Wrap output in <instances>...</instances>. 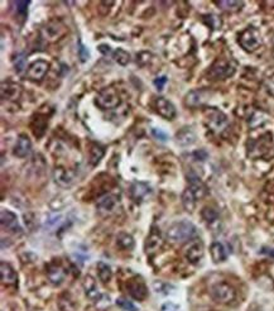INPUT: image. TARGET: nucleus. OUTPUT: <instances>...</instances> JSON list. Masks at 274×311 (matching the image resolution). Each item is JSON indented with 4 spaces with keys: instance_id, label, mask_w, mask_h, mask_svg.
<instances>
[{
    "instance_id": "nucleus-1",
    "label": "nucleus",
    "mask_w": 274,
    "mask_h": 311,
    "mask_svg": "<svg viewBox=\"0 0 274 311\" xmlns=\"http://www.w3.org/2000/svg\"><path fill=\"white\" fill-rule=\"evenodd\" d=\"M197 234L195 225L188 220H182L172 224L167 231V239L173 244H181L184 242L192 240L193 236Z\"/></svg>"
},
{
    "instance_id": "nucleus-2",
    "label": "nucleus",
    "mask_w": 274,
    "mask_h": 311,
    "mask_svg": "<svg viewBox=\"0 0 274 311\" xmlns=\"http://www.w3.org/2000/svg\"><path fill=\"white\" fill-rule=\"evenodd\" d=\"M204 117H205V123L207 128L214 133H221L229 124L228 117L223 111L216 108L206 109Z\"/></svg>"
},
{
    "instance_id": "nucleus-3",
    "label": "nucleus",
    "mask_w": 274,
    "mask_h": 311,
    "mask_svg": "<svg viewBox=\"0 0 274 311\" xmlns=\"http://www.w3.org/2000/svg\"><path fill=\"white\" fill-rule=\"evenodd\" d=\"M95 103L100 109L103 110H110V109H115L120 105L121 100L117 90L114 87L109 86L103 89L95 98Z\"/></svg>"
},
{
    "instance_id": "nucleus-4",
    "label": "nucleus",
    "mask_w": 274,
    "mask_h": 311,
    "mask_svg": "<svg viewBox=\"0 0 274 311\" xmlns=\"http://www.w3.org/2000/svg\"><path fill=\"white\" fill-rule=\"evenodd\" d=\"M67 33V27L58 19H52L41 28V37L47 42H56Z\"/></svg>"
},
{
    "instance_id": "nucleus-5",
    "label": "nucleus",
    "mask_w": 274,
    "mask_h": 311,
    "mask_svg": "<svg viewBox=\"0 0 274 311\" xmlns=\"http://www.w3.org/2000/svg\"><path fill=\"white\" fill-rule=\"evenodd\" d=\"M210 295L219 304H230L236 297V291L231 285L226 282H217L211 287Z\"/></svg>"
},
{
    "instance_id": "nucleus-6",
    "label": "nucleus",
    "mask_w": 274,
    "mask_h": 311,
    "mask_svg": "<svg viewBox=\"0 0 274 311\" xmlns=\"http://www.w3.org/2000/svg\"><path fill=\"white\" fill-rule=\"evenodd\" d=\"M235 63L228 60H217L216 62L210 67L207 75L210 80H224L235 74Z\"/></svg>"
},
{
    "instance_id": "nucleus-7",
    "label": "nucleus",
    "mask_w": 274,
    "mask_h": 311,
    "mask_svg": "<svg viewBox=\"0 0 274 311\" xmlns=\"http://www.w3.org/2000/svg\"><path fill=\"white\" fill-rule=\"evenodd\" d=\"M260 43V34L254 27H248L239 36V45L247 52H254L256 48H259Z\"/></svg>"
},
{
    "instance_id": "nucleus-8",
    "label": "nucleus",
    "mask_w": 274,
    "mask_h": 311,
    "mask_svg": "<svg viewBox=\"0 0 274 311\" xmlns=\"http://www.w3.org/2000/svg\"><path fill=\"white\" fill-rule=\"evenodd\" d=\"M183 253L188 262L197 264L204 257V244L200 239L190 240V243L186 245Z\"/></svg>"
},
{
    "instance_id": "nucleus-9",
    "label": "nucleus",
    "mask_w": 274,
    "mask_h": 311,
    "mask_svg": "<svg viewBox=\"0 0 274 311\" xmlns=\"http://www.w3.org/2000/svg\"><path fill=\"white\" fill-rule=\"evenodd\" d=\"M162 245H163L162 234H160L158 228L153 227L152 228L151 233H149V235H148L147 239H145V243H144L145 253L149 256L154 255V253H157V252L162 248Z\"/></svg>"
},
{
    "instance_id": "nucleus-10",
    "label": "nucleus",
    "mask_w": 274,
    "mask_h": 311,
    "mask_svg": "<svg viewBox=\"0 0 274 311\" xmlns=\"http://www.w3.org/2000/svg\"><path fill=\"white\" fill-rule=\"evenodd\" d=\"M76 174L72 170H68L62 166H57L53 170V180L54 182L57 183L61 187H69L75 182Z\"/></svg>"
},
{
    "instance_id": "nucleus-11",
    "label": "nucleus",
    "mask_w": 274,
    "mask_h": 311,
    "mask_svg": "<svg viewBox=\"0 0 274 311\" xmlns=\"http://www.w3.org/2000/svg\"><path fill=\"white\" fill-rule=\"evenodd\" d=\"M82 288H84L86 297L90 301L99 302L100 300L103 299V293L100 291L99 286H97L96 281H95V278L92 276H85L84 281H82Z\"/></svg>"
},
{
    "instance_id": "nucleus-12",
    "label": "nucleus",
    "mask_w": 274,
    "mask_h": 311,
    "mask_svg": "<svg viewBox=\"0 0 274 311\" xmlns=\"http://www.w3.org/2000/svg\"><path fill=\"white\" fill-rule=\"evenodd\" d=\"M127 288L130 296H132L133 299L139 300V301L144 300L148 295V291L147 287H145L144 282L138 277L129 280L127 284Z\"/></svg>"
},
{
    "instance_id": "nucleus-13",
    "label": "nucleus",
    "mask_w": 274,
    "mask_h": 311,
    "mask_svg": "<svg viewBox=\"0 0 274 311\" xmlns=\"http://www.w3.org/2000/svg\"><path fill=\"white\" fill-rule=\"evenodd\" d=\"M49 63L47 61L38 60L28 67L27 78L32 81H41L48 72Z\"/></svg>"
},
{
    "instance_id": "nucleus-14",
    "label": "nucleus",
    "mask_w": 274,
    "mask_h": 311,
    "mask_svg": "<svg viewBox=\"0 0 274 311\" xmlns=\"http://www.w3.org/2000/svg\"><path fill=\"white\" fill-rule=\"evenodd\" d=\"M156 111L160 114V117H163L167 120H172L176 117V114H177L175 105L172 104L169 100H167L166 98H157Z\"/></svg>"
},
{
    "instance_id": "nucleus-15",
    "label": "nucleus",
    "mask_w": 274,
    "mask_h": 311,
    "mask_svg": "<svg viewBox=\"0 0 274 311\" xmlns=\"http://www.w3.org/2000/svg\"><path fill=\"white\" fill-rule=\"evenodd\" d=\"M32 152V142H30L29 137L27 134H19L18 139L15 142L14 150L13 153L14 156L19 157V158H25Z\"/></svg>"
},
{
    "instance_id": "nucleus-16",
    "label": "nucleus",
    "mask_w": 274,
    "mask_h": 311,
    "mask_svg": "<svg viewBox=\"0 0 274 311\" xmlns=\"http://www.w3.org/2000/svg\"><path fill=\"white\" fill-rule=\"evenodd\" d=\"M0 94H1V99L3 100L13 102V100L19 99V96L22 94V87L18 84L12 82V81H5L0 87Z\"/></svg>"
},
{
    "instance_id": "nucleus-17",
    "label": "nucleus",
    "mask_w": 274,
    "mask_h": 311,
    "mask_svg": "<svg viewBox=\"0 0 274 311\" xmlns=\"http://www.w3.org/2000/svg\"><path fill=\"white\" fill-rule=\"evenodd\" d=\"M66 269L64 267L61 266L60 263H51L48 267H47V277H48L49 282L54 286H58L62 282L65 281L66 278Z\"/></svg>"
},
{
    "instance_id": "nucleus-18",
    "label": "nucleus",
    "mask_w": 274,
    "mask_h": 311,
    "mask_svg": "<svg viewBox=\"0 0 274 311\" xmlns=\"http://www.w3.org/2000/svg\"><path fill=\"white\" fill-rule=\"evenodd\" d=\"M208 98V93L206 90L202 89H197V90H192L190 93L186 95V102L187 106L190 108H197V106H201L202 104H205V102Z\"/></svg>"
},
{
    "instance_id": "nucleus-19",
    "label": "nucleus",
    "mask_w": 274,
    "mask_h": 311,
    "mask_svg": "<svg viewBox=\"0 0 274 311\" xmlns=\"http://www.w3.org/2000/svg\"><path fill=\"white\" fill-rule=\"evenodd\" d=\"M47 126H48V118L43 114H36L30 120V129L37 138H41L45 134Z\"/></svg>"
},
{
    "instance_id": "nucleus-20",
    "label": "nucleus",
    "mask_w": 274,
    "mask_h": 311,
    "mask_svg": "<svg viewBox=\"0 0 274 311\" xmlns=\"http://www.w3.org/2000/svg\"><path fill=\"white\" fill-rule=\"evenodd\" d=\"M0 223H1V227L6 228V229H10L12 232L17 233V232H21V227L18 224V218L15 215L14 212L9 211V210H1V214H0Z\"/></svg>"
},
{
    "instance_id": "nucleus-21",
    "label": "nucleus",
    "mask_w": 274,
    "mask_h": 311,
    "mask_svg": "<svg viewBox=\"0 0 274 311\" xmlns=\"http://www.w3.org/2000/svg\"><path fill=\"white\" fill-rule=\"evenodd\" d=\"M0 276H1V282L4 285H8V286L15 285L17 280H18V276H17L14 268L9 263H6V262L0 263Z\"/></svg>"
},
{
    "instance_id": "nucleus-22",
    "label": "nucleus",
    "mask_w": 274,
    "mask_h": 311,
    "mask_svg": "<svg viewBox=\"0 0 274 311\" xmlns=\"http://www.w3.org/2000/svg\"><path fill=\"white\" fill-rule=\"evenodd\" d=\"M187 179H188V182H190V186H188V187L192 190V192L195 194L197 200L204 198V196L206 195V192H207V189H206L205 183L202 182L201 180H200V177L196 176L195 174H190L188 176H187Z\"/></svg>"
},
{
    "instance_id": "nucleus-23",
    "label": "nucleus",
    "mask_w": 274,
    "mask_h": 311,
    "mask_svg": "<svg viewBox=\"0 0 274 311\" xmlns=\"http://www.w3.org/2000/svg\"><path fill=\"white\" fill-rule=\"evenodd\" d=\"M211 259L214 260V263H221L228 258V251L225 245L220 242H214L210 247Z\"/></svg>"
},
{
    "instance_id": "nucleus-24",
    "label": "nucleus",
    "mask_w": 274,
    "mask_h": 311,
    "mask_svg": "<svg viewBox=\"0 0 274 311\" xmlns=\"http://www.w3.org/2000/svg\"><path fill=\"white\" fill-rule=\"evenodd\" d=\"M116 205V198L114 195L108 194L104 195L103 198H100L96 203V207L99 211L101 212H110L113 211V209Z\"/></svg>"
},
{
    "instance_id": "nucleus-25",
    "label": "nucleus",
    "mask_w": 274,
    "mask_h": 311,
    "mask_svg": "<svg viewBox=\"0 0 274 311\" xmlns=\"http://www.w3.org/2000/svg\"><path fill=\"white\" fill-rule=\"evenodd\" d=\"M151 192V189H149V186L145 185L143 182H136L133 183L132 189H130V194H132V198L134 201H142L143 199L147 196L148 194Z\"/></svg>"
},
{
    "instance_id": "nucleus-26",
    "label": "nucleus",
    "mask_w": 274,
    "mask_h": 311,
    "mask_svg": "<svg viewBox=\"0 0 274 311\" xmlns=\"http://www.w3.org/2000/svg\"><path fill=\"white\" fill-rule=\"evenodd\" d=\"M176 138H177V143H180L181 146H190V144L195 143L196 141L195 133L190 128H182L176 134Z\"/></svg>"
},
{
    "instance_id": "nucleus-27",
    "label": "nucleus",
    "mask_w": 274,
    "mask_h": 311,
    "mask_svg": "<svg viewBox=\"0 0 274 311\" xmlns=\"http://www.w3.org/2000/svg\"><path fill=\"white\" fill-rule=\"evenodd\" d=\"M196 201H197V198L195 196L192 190L187 187L182 194V205H183L184 210L187 212H192L196 207Z\"/></svg>"
},
{
    "instance_id": "nucleus-28",
    "label": "nucleus",
    "mask_w": 274,
    "mask_h": 311,
    "mask_svg": "<svg viewBox=\"0 0 274 311\" xmlns=\"http://www.w3.org/2000/svg\"><path fill=\"white\" fill-rule=\"evenodd\" d=\"M104 148L97 143H91L89 156H90V163L92 166H97L104 157Z\"/></svg>"
},
{
    "instance_id": "nucleus-29",
    "label": "nucleus",
    "mask_w": 274,
    "mask_h": 311,
    "mask_svg": "<svg viewBox=\"0 0 274 311\" xmlns=\"http://www.w3.org/2000/svg\"><path fill=\"white\" fill-rule=\"evenodd\" d=\"M116 245L123 251H132L134 247V239L130 234L121 232L116 236Z\"/></svg>"
},
{
    "instance_id": "nucleus-30",
    "label": "nucleus",
    "mask_w": 274,
    "mask_h": 311,
    "mask_svg": "<svg viewBox=\"0 0 274 311\" xmlns=\"http://www.w3.org/2000/svg\"><path fill=\"white\" fill-rule=\"evenodd\" d=\"M96 269H97V276H99V280L103 284H106L112 280L113 277V271L112 267L109 266L105 262H99L96 264Z\"/></svg>"
},
{
    "instance_id": "nucleus-31",
    "label": "nucleus",
    "mask_w": 274,
    "mask_h": 311,
    "mask_svg": "<svg viewBox=\"0 0 274 311\" xmlns=\"http://www.w3.org/2000/svg\"><path fill=\"white\" fill-rule=\"evenodd\" d=\"M216 4L225 12H238L244 6L243 1H235V0H220L216 1Z\"/></svg>"
},
{
    "instance_id": "nucleus-32",
    "label": "nucleus",
    "mask_w": 274,
    "mask_h": 311,
    "mask_svg": "<svg viewBox=\"0 0 274 311\" xmlns=\"http://www.w3.org/2000/svg\"><path fill=\"white\" fill-rule=\"evenodd\" d=\"M201 216L207 224H212V223H215L217 219H219V212H217L214 207H206L202 209Z\"/></svg>"
},
{
    "instance_id": "nucleus-33",
    "label": "nucleus",
    "mask_w": 274,
    "mask_h": 311,
    "mask_svg": "<svg viewBox=\"0 0 274 311\" xmlns=\"http://www.w3.org/2000/svg\"><path fill=\"white\" fill-rule=\"evenodd\" d=\"M113 58L115 60V62H117L121 66H127L130 61V54L127 51H124L123 48H117L116 51H114V53H113Z\"/></svg>"
},
{
    "instance_id": "nucleus-34",
    "label": "nucleus",
    "mask_w": 274,
    "mask_h": 311,
    "mask_svg": "<svg viewBox=\"0 0 274 311\" xmlns=\"http://www.w3.org/2000/svg\"><path fill=\"white\" fill-rule=\"evenodd\" d=\"M116 305L120 309H123L124 311H138L137 306L133 304V302L128 301L125 297H119L116 299Z\"/></svg>"
},
{
    "instance_id": "nucleus-35",
    "label": "nucleus",
    "mask_w": 274,
    "mask_h": 311,
    "mask_svg": "<svg viewBox=\"0 0 274 311\" xmlns=\"http://www.w3.org/2000/svg\"><path fill=\"white\" fill-rule=\"evenodd\" d=\"M14 67L17 70V72H22L25 69V57L23 53L17 54L14 61Z\"/></svg>"
},
{
    "instance_id": "nucleus-36",
    "label": "nucleus",
    "mask_w": 274,
    "mask_h": 311,
    "mask_svg": "<svg viewBox=\"0 0 274 311\" xmlns=\"http://www.w3.org/2000/svg\"><path fill=\"white\" fill-rule=\"evenodd\" d=\"M152 135L160 142L168 141V134L166 132H163L162 129L160 128H152Z\"/></svg>"
},
{
    "instance_id": "nucleus-37",
    "label": "nucleus",
    "mask_w": 274,
    "mask_h": 311,
    "mask_svg": "<svg viewBox=\"0 0 274 311\" xmlns=\"http://www.w3.org/2000/svg\"><path fill=\"white\" fill-rule=\"evenodd\" d=\"M14 5L17 6V12L22 17H25L28 12V5H29V1H14Z\"/></svg>"
},
{
    "instance_id": "nucleus-38",
    "label": "nucleus",
    "mask_w": 274,
    "mask_h": 311,
    "mask_svg": "<svg viewBox=\"0 0 274 311\" xmlns=\"http://www.w3.org/2000/svg\"><path fill=\"white\" fill-rule=\"evenodd\" d=\"M78 56H80L81 62H86L90 58V52H89L88 48L85 47L81 42L78 43Z\"/></svg>"
},
{
    "instance_id": "nucleus-39",
    "label": "nucleus",
    "mask_w": 274,
    "mask_h": 311,
    "mask_svg": "<svg viewBox=\"0 0 274 311\" xmlns=\"http://www.w3.org/2000/svg\"><path fill=\"white\" fill-rule=\"evenodd\" d=\"M167 81H168V78H167V76H160V78H157L156 80H154V86L157 87V89L160 90H163V87H164V85L167 84Z\"/></svg>"
},
{
    "instance_id": "nucleus-40",
    "label": "nucleus",
    "mask_w": 274,
    "mask_h": 311,
    "mask_svg": "<svg viewBox=\"0 0 274 311\" xmlns=\"http://www.w3.org/2000/svg\"><path fill=\"white\" fill-rule=\"evenodd\" d=\"M160 311H180V308L176 304H173V302H166L160 308Z\"/></svg>"
},
{
    "instance_id": "nucleus-41",
    "label": "nucleus",
    "mask_w": 274,
    "mask_h": 311,
    "mask_svg": "<svg viewBox=\"0 0 274 311\" xmlns=\"http://www.w3.org/2000/svg\"><path fill=\"white\" fill-rule=\"evenodd\" d=\"M99 51L101 52V53L103 54H105V56H108L109 53H110V46H108V45H100L99 46Z\"/></svg>"
},
{
    "instance_id": "nucleus-42",
    "label": "nucleus",
    "mask_w": 274,
    "mask_h": 311,
    "mask_svg": "<svg viewBox=\"0 0 274 311\" xmlns=\"http://www.w3.org/2000/svg\"><path fill=\"white\" fill-rule=\"evenodd\" d=\"M262 253L263 255H268V256H272V257H274V248H263Z\"/></svg>"
},
{
    "instance_id": "nucleus-43",
    "label": "nucleus",
    "mask_w": 274,
    "mask_h": 311,
    "mask_svg": "<svg viewBox=\"0 0 274 311\" xmlns=\"http://www.w3.org/2000/svg\"><path fill=\"white\" fill-rule=\"evenodd\" d=\"M249 311H254V310H249Z\"/></svg>"
}]
</instances>
